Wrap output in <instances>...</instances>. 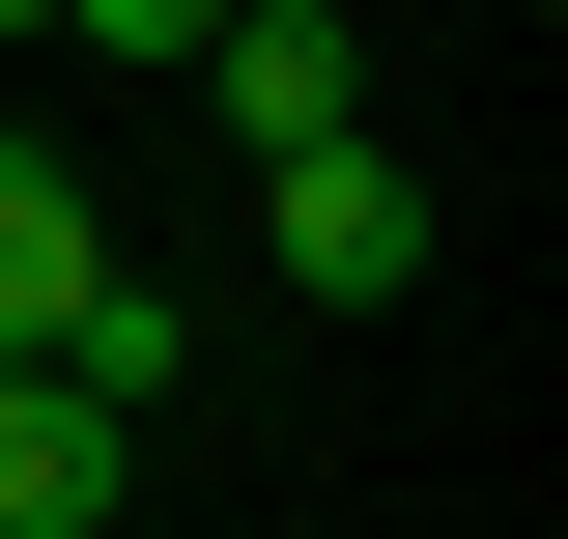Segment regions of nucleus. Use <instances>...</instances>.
Wrapping results in <instances>:
<instances>
[{"label":"nucleus","instance_id":"obj_1","mask_svg":"<svg viewBox=\"0 0 568 539\" xmlns=\"http://www.w3.org/2000/svg\"><path fill=\"white\" fill-rule=\"evenodd\" d=\"M256 256H284V313H398L426 284V171L398 142H313V171H256Z\"/></svg>","mask_w":568,"mask_h":539},{"label":"nucleus","instance_id":"obj_2","mask_svg":"<svg viewBox=\"0 0 568 539\" xmlns=\"http://www.w3.org/2000/svg\"><path fill=\"white\" fill-rule=\"evenodd\" d=\"M200 85H227V142H256V171L369 142V29H342V0H227V29H200Z\"/></svg>","mask_w":568,"mask_h":539},{"label":"nucleus","instance_id":"obj_3","mask_svg":"<svg viewBox=\"0 0 568 539\" xmlns=\"http://www.w3.org/2000/svg\"><path fill=\"white\" fill-rule=\"evenodd\" d=\"M114 284V200H85L58 142H0V369H58V313Z\"/></svg>","mask_w":568,"mask_h":539},{"label":"nucleus","instance_id":"obj_4","mask_svg":"<svg viewBox=\"0 0 568 539\" xmlns=\"http://www.w3.org/2000/svg\"><path fill=\"white\" fill-rule=\"evenodd\" d=\"M142 511V426H85L58 369H0V539H114Z\"/></svg>","mask_w":568,"mask_h":539},{"label":"nucleus","instance_id":"obj_5","mask_svg":"<svg viewBox=\"0 0 568 539\" xmlns=\"http://www.w3.org/2000/svg\"><path fill=\"white\" fill-rule=\"evenodd\" d=\"M58 29H85V58H200L227 0H58Z\"/></svg>","mask_w":568,"mask_h":539},{"label":"nucleus","instance_id":"obj_6","mask_svg":"<svg viewBox=\"0 0 568 539\" xmlns=\"http://www.w3.org/2000/svg\"><path fill=\"white\" fill-rule=\"evenodd\" d=\"M0 29H58V0H0Z\"/></svg>","mask_w":568,"mask_h":539}]
</instances>
